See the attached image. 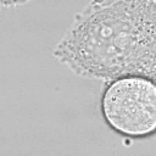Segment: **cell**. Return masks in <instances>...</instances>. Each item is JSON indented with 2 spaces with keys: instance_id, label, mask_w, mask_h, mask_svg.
Wrapping results in <instances>:
<instances>
[{
  "instance_id": "1",
  "label": "cell",
  "mask_w": 156,
  "mask_h": 156,
  "mask_svg": "<svg viewBox=\"0 0 156 156\" xmlns=\"http://www.w3.org/2000/svg\"><path fill=\"white\" fill-rule=\"evenodd\" d=\"M52 54L80 77L110 83L140 76L156 82V2L90 1Z\"/></svg>"
},
{
  "instance_id": "4",
  "label": "cell",
  "mask_w": 156,
  "mask_h": 156,
  "mask_svg": "<svg viewBox=\"0 0 156 156\" xmlns=\"http://www.w3.org/2000/svg\"><path fill=\"white\" fill-rule=\"evenodd\" d=\"M93 2H96V4H110V2H115V1H118V0H91ZM145 1H152V2H156V0H145Z\"/></svg>"
},
{
  "instance_id": "3",
  "label": "cell",
  "mask_w": 156,
  "mask_h": 156,
  "mask_svg": "<svg viewBox=\"0 0 156 156\" xmlns=\"http://www.w3.org/2000/svg\"><path fill=\"white\" fill-rule=\"evenodd\" d=\"M28 1H32V0H0V2L4 7H15L18 5H23Z\"/></svg>"
},
{
  "instance_id": "2",
  "label": "cell",
  "mask_w": 156,
  "mask_h": 156,
  "mask_svg": "<svg viewBox=\"0 0 156 156\" xmlns=\"http://www.w3.org/2000/svg\"><path fill=\"white\" fill-rule=\"evenodd\" d=\"M105 122L118 134L145 138L156 133V82L129 76L110 82L101 98Z\"/></svg>"
}]
</instances>
